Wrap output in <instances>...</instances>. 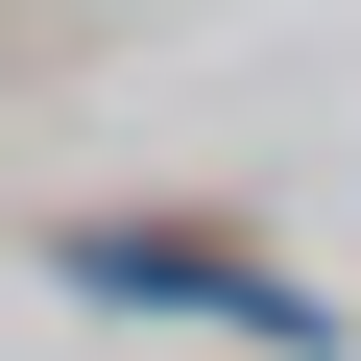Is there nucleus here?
<instances>
[{
    "label": "nucleus",
    "mask_w": 361,
    "mask_h": 361,
    "mask_svg": "<svg viewBox=\"0 0 361 361\" xmlns=\"http://www.w3.org/2000/svg\"><path fill=\"white\" fill-rule=\"evenodd\" d=\"M73 265H97V289H121V313H145V289H169V313H241V337H313V313H289V289H241V265H217V241H73Z\"/></svg>",
    "instance_id": "nucleus-1"
}]
</instances>
